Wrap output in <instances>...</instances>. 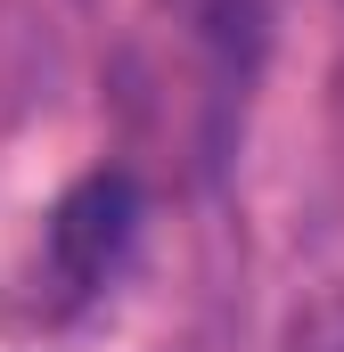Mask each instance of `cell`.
Returning a JSON list of instances; mask_svg holds the SVG:
<instances>
[{
    "label": "cell",
    "mask_w": 344,
    "mask_h": 352,
    "mask_svg": "<svg viewBox=\"0 0 344 352\" xmlns=\"http://www.w3.org/2000/svg\"><path fill=\"white\" fill-rule=\"evenodd\" d=\"M123 230H131V188H123V180H90L83 197H66V213L50 221L58 287H66V295H90V287L107 278V263H115Z\"/></svg>",
    "instance_id": "obj_1"
}]
</instances>
